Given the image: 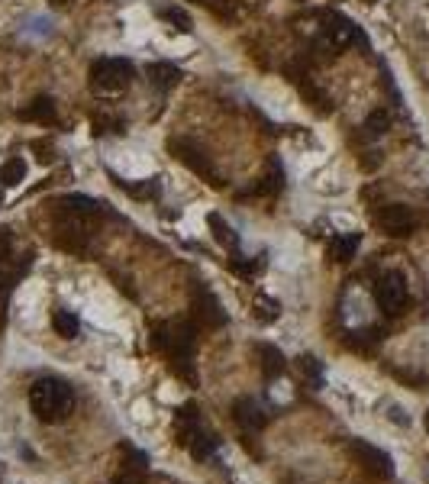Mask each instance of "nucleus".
Masks as SVG:
<instances>
[{
  "mask_svg": "<svg viewBox=\"0 0 429 484\" xmlns=\"http://www.w3.org/2000/svg\"><path fill=\"white\" fill-rule=\"evenodd\" d=\"M71 404H75V394L61 378H39L29 387V407L39 420L45 423H59L71 413Z\"/></svg>",
  "mask_w": 429,
  "mask_h": 484,
  "instance_id": "nucleus-1",
  "label": "nucleus"
},
{
  "mask_svg": "<svg viewBox=\"0 0 429 484\" xmlns=\"http://www.w3.org/2000/svg\"><path fill=\"white\" fill-rule=\"evenodd\" d=\"M352 42H365V36L358 33V26L352 23L349 17L342 13H323V23H320V36H317V49L323 52H339L345 45H352Z\"/></svg>",
  "mask_w": 429,
  "mask_h": 484,
  "instance_id": "nucleus-2",
  "label": "nucleus"
},
{
  "mask_svg": "<svg viewBox=\"0 0 429 484\" xmlns=\"http://www.w3.org/2000/svg\"><path fill=\"white\" fill-rule=\"evenodd\" d=\"M133 84V65L126 59H97L91 65V87L97 94H119Z\"/></svg>",
  "mask_w": 429,
  "mask_h": 484,
  "instance_id": "nucleus-3",
  "label": "nucleus"
},
{
  "mask_svg": "<svg viewBox=\"0 0 429 484\" xmlns=\"http://www.w3.org/2000/svg\"><path fill=\"white\" fill-rule=\"evenodd\" d=\"M407 281L400 271H384V275L375 281V301L378 307L384 310L387 317H397V313H404L407 307Z\"/></svg>",
  "mask_w": 429,
  "mask_h": 484,
  "instance_id": "nucleus-4",
  "label": "nucleus"
},
{
  "mask_svg": "<svg viewBox=\"0 0 429 484\" xmlns=\"http://www.w3.org/2000/svg\"><path fill=\"white\" fill-rule=\"evenodd\" d=\"M171 152H175L177 162H184V165L191 168L194 175L207 178L210 184H219L217 168H213V162L207 159V152H203L201 145H194V142H187V139H171Z\"/></svg>",
  "mask_w": 429,
  "mask_h": 484,
  "instance_id": "nucleus-5",
  "label": "nucleus"
},
{
  "mask_svg": "<svg viewBox=\"0 0 429 484\" xmlns=\"http://www.w3.org/2000/svg\"><path fill=\"white\" fill-rule=\"evenodd\" d=\"M352 452H355V459L365 465V471H371L375 478L394 475V462H391V455H387L384 449H378V446L365 443V439H352Z\"/></svg>",
  "mask_w": 429,
  "mask_h": 484,
  "instance_id": "nucleus-6",
  "label": "nucleus"
},
{
  "mask_svg": "<svg viewBox=\"0 0 429 484\" xmlns=\"http://www.w3.org/2000/svg\"><path fill=\"white\" fill-rule=\"evenodd\" d=\"M378 226L384 229L387 236H397V239H404V236L413 233L416 220H413L410 207H404V204H387V207L378 210Z\"/></svg>",
  "mask_w": 429,
  "mask_h": 484,
  "instance_id": "nucleus-7",
  "label": "nucleus"
},
{
  "mask_svg": "<svg viewBox=\"0 0 429 484\" xmlns=\"http://www.w3.org/2000/svg\"><path fill=\"white\" fill-rule=\"evenodd\" d=\"M233 413H236V423L242 426V429H249V433H259V429L268 426V413H265V407L255 404L252 397H239L236 407H233Z\"/></svg>",
  "mask_w": 429,
  "mask_h": 484,
  "instance_id": "nucleus-8",
  "label": "nucleus"
},
{
  "mask_svg": "<svg viewBox=\"0 0 429 484\" xmlns=\"http://www.w3.org/2000/svg\"><path fill=\"white\" fill-rule=\"evenodd\" d=\"M358 242H362V236L358 233H342V236H333V242H329V259L333 262H352L355 252H358Z\"/></svg>",
  "mask_w": 429,
  "mask_h": 484,
  "instance_id": "nucleus-9",
  "label": "nucleus"
},
{
  "mask_svg": "<svg viewBox=\"0 0 429 484\" xmlns=\"http://www.w3.org/2000/svg\"><path fill=\"white\" fill-rule=\"evenodd\" d=\"M145 75H149V81L159 87V91H171V87H177V81H181V71H177L175 65H168V62H155V65L145 68Z\"/></svg>",
  "mask_w": 429,
  "mask_h": 484,
  "instance_id": "nucleus-10",
  "label": "nucleus"
},
{
  "mask_svg": "<svg viewBox=\"0 0 429 484\" xmlns=\"http://www.w3.org/2000/svg\"><path fill=\"white\" fill-rule=\"evenodd\" d=\"M20 120H29V123H45V126H49L52 120H55V104H52V97H36L33 104H26V107L20 110Z\"/></svg>",
  "mask_w": 429,
  "mask_h": 484,
  "instance_id": "nucleus-11",
  "label": "nucleus"
},
{
  "mask_svg": "<svg viewBox=\"0 0 429 484\" xmlns=\"http://www.w3.org/2000/svg\"><path fill=\"white\" fill-rule=\"evenodd\" d=\"M207 223H210V229H213V236H217L219 245H226V249H236V245H239L236 229H233L226 220L219 217V213H210V217H207Z\"/></svg>",
  "mask_w": 429,
  "mask_h": 484,
  "instance_id": "nucleus-12",
  "label": "nucleus"
},
{
  "mask_svg": "<svg viewBox=\"0 0 429 484\" xmlns=\"http://www.w3.org/2000/svg\"><path fill=\"white\" fill-rule=\"evenodd\" d=\"M259 355H261V368H265V375H268V378L284 375L287 362H284V355H281L275 346H259Z\"/></svg>",
  "mask_w": 429,
  "mask_h": 484,
  "instance_id": "nucleus-13",
  "label": "nucleus"
},
{
  "mask_svg": "<svg viewBox=\"0 0 429 484\" xmlns=\"http://www.w3.org/2000/svg\"><path fill=\"white\" fill-rule=\"evenodd\" d=\"M252 313H255V320H261V323H275V320L281 317V304L275 301V297H268V294H259L252 304Z\"/></svg>",
  "mask_w": 429,
  "mask_h": 484,
  "instance_id": "nucleus-14",
  "label": "nucleus"
},
{
  "mask_svg": "<svg viewBox=\"0 0 429 484\" xmlns=\"http://www.w3.org/2000/svg\"><path fill=\"white\" fill-rule=\"evenodd\" d=\"M197 304H201V317H203V323H207V326H223V323H226V313L219 310L217 297H213L210 291H203V297Z\"/></svg>",
  "mask_w": 429,
  "mask_h": 484,
  "instance_id": "nucleus-15",
  "label": "nucleus"
},
{
  "mask_svg": "<svg viewBox=\"0 0 429 484\" xmlns=\"http://www.w3.org/2000/svg\"><path fill=\"white\" fill-rule=\"evenodd\" d=\"M52 326H55V333H59L61 339H75L78 329H81L78 317H75V313H68V310H55V317H52Z\"/></svg>",
  "mask_w": 429,
  "mask_h": 484,
  "instance_id": "nucleus-16",
  "label": "nucleus"
},
{
  "mask_svg": "<svg viewBox=\"0 0 429 484\" xmlns=\"http://www.w3.org/2000/svg\"><path fill=\"white\" fill-rule=\"evenodd\" d=\"M23 178H26V162L23 159L3 162V168H0V184H3V187H17V184H23Z\"/></svg>",
  "mask_w": 429,
  "mask_h": 484,
  "instance_id": "nucleus-17",
  "label": "nucleus"
},
{
  "mask_svg": "<svg viewBox=\"0 0 429 484\" xmlns=\"http://www.w3.org/2000/svg\"><path fill=\"white\" fill-rule=\"evenodd\" d=\"M187 449H191L194 459H207V455H213V449H217V439H213L210 433H203V426H201V429L191 436Z\"/></svg>",
  "mask_w": 429,
  "mask_h": 484,
  "instance_id": "nucleus-18",
  "label": "nucleus"
},
{
  "mask_svg": "<svg viewBox=\"0 0 429 484\" xmlns=\"http://www.w3.org/2000/svg\"><path fill=\"white\" fill-rule=\"evenodd\" d=\"M59 204H61V207H68L71 213H94V210L107 207V204L94 201V197H85V194H68V197H61Z\"/></svg>",
  "mask_w": 429,
  "mask_h": 484,
  "instance_id": "nucleus-19",
  "label": "nucleus"
},
{
  "mask_svg": "<svg viewBox=\"0 0 429 484\" xmlns=\"http://www.w3.org/2000/svg\"><path fill=\"white\" fill-rule=\"evenodd\" d=\"M281 184H284V171H281V162L278 159H271L268 162V175H265V181L255 187L259 194H278L281 191Z\"/></svg>",
  "mask_w": 429,
  "mask_h": 484,
  "instance_id": "nucleus-20",
  "label": "nucleus"
},
{
  "mask_svg": "<svg viewBox=\"0 0 429 484\" xmlns=\"http://www.w3.org/2000/svg\"><path fill=\"white\" fill-rule=\"evenodd\" d=\"M387 129H391V113H387V110H371L368 120H365V133H368L371 139H378V136H384Z\"/></svg>",
  "mask_w": 429,
  "mask_h": 484,
  "instance_id": "nucleus-21",
  "label": "nucleus"
},
{
  "mask_svg": "<svg viewBox=\"0 0 429 484\" xmlns=\"http://www.w3.org/2000/svg\"><path fill=\"white\" fill-rule=\"evenodd\" d=\"M161 20H165V23H171V26H175L177 33H191V29H194L191 17H187L184 10H177V7H171V10H161Z\"/></svg>",
  "mask_w": 429,
  "mask_h": 484,
  "instance_id": "nucleus-22",
  "label": "nucleus"
},
{
  "mask_svg": "<svg viewBox=\"0 0 429 484\" xmlns=\"http://www.w3.org/2000/svg\"><path fill=\"white\" fill-rule=\"evenodd\" d=\"M261 265H265V262H242V259L233 262V268H236L239 275H255V271H261Z\"/></svg>",
  "mask_w": 429,
  "mask_h": 484,
  "instance_id": "nucleus-23",
  "label": "nucleus"
},
{
  "mask_svg": "<svg viewBox=\"0 0 429 484\" xmlns=\"http://www.w3.org/2000/svg\"><path fill=\"white\" fill-rule=\"evenodd\" d=\"M7 284V271H3V265H0V287Z\"/></svg>",
  "mask_w": 429,
  "mask_h": 484,
  "instance_id": "nucleus-24",
  "label": "nucleus"
},
{
  "mask_svg": "<svg viewBox=\"0 0 429 484\" xmlns=\"http://www.w3.org/2000/svg\"><path fill=\"white\" fill-rule=\"evenodd\" d=\"M365 3H378V0H365Z\"/></svg>",
  "mask_w": 429,
  "mask_h": 484,
  "instance_id": "nucleus-25",
  "label": "nucleus"
},
{
  "mask_svg": "<svg viewBox=\"0 0 429 484\" xmlns=\"http://www.w3.org/2000/svg\"><path fill=\"white\" fill-rule=\"evenodd\" d=\"M426 429H429V413H426Z\"/></svg>",
  "mask_w": 429,
  "mask_h": 484,
  "instance_id": "nucleus-26",
  "label": "nucleus"
},
{
  "mask_svg": "<svg viewBox=\"0 0 429 484\" xmlns=\"http://www.w3.org/2000/svg\"><path fill=\"white\" fill-rule=\"evenodd\" d=\"M59 3H65V0H59Z\"/></svg>",
  "mask_w": 429,
  "mask_h": 484,
  "instance_id": "nucleus-27",
  "label": "nucleus"
}]
</instances>
